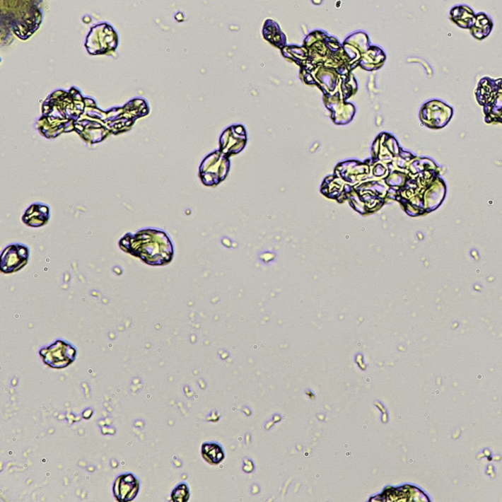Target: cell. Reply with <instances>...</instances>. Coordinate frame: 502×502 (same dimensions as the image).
<instances>
[{
	"label": "cell",
	"instance_id": "9",
	"mask_svg": "<svg viewBox=\"0 0 502 502\" xmlns=\"http://www.w3.org/2000/svg\"><path fill=\"white\" fill-rule=\"evenodd\" d=\"M171 499L174 501L186 502L189 499V489L187 484H179L172 491Z\"/></svg>",
	"mask_w": 502,
	"mask_h": 502
},
{
	"label": "cell",
	"instance_id": "1",
	"mask_svg": "<svg viewBox=\"0 0 502 502\" xmlns=\"http://www.w3.org/2000/svg\"><path fill=\"white\" fill-rule=\"evenodd\" d=\"M476 98L484 107L486 121L502 123V78H481L476 90Z\"/></svg>",
	"mask_w": 502,
	"mask_h": 502
},
{
	"label": "cell",
	"instance_id": "5",
	"mask_svg": "<svg viewBox=\"0 0 502 502\" xmlns=\"http://www.w3.org/2000/svg\"><path fill=\"white\" fill-rule=\"evenodd\" d=\"M383 496H390L385 501H405L404 496H407L410 501H430L426 498L425 494L420 489L413 486H403L400 488L387 489L383 493Z\"/></svg>",
	"mask_w": 502,
	"mask_h": 502
},
{
	"label": "cell",
	"instance_id": "3",
	"mask_svg": "<svg viewBox=\"0 0 502 502\" xmlns=\"http://www.w3.org/2000/svg\"><path fill=\"white\" fill-rule=\"evenodd\" d=\"M139 491V481L131 473L122 474L116 478L113 485V494L116 501L129 502L136 498Z\"/></svg>",
	"mask_w": 502,
	"mask_h": 502
},
{
	"label": "cell",
	"instance_id": "4",
	"mask_svg": "<svg viewBox=\"0 0 502 502\" xmlns=\"http://www.w3.org/2000/svg\"><path fill=\"white\" fill-rule=\"evenodd\" d=\"M451 116L453 108L440 100L428 101L422 109V117H425L426 121L433 120V123L438 124V128L448 123Z\"/></svg>",
	"mask_w": 502,
	"mask_h": 502
},
{
	"label": "cell",
	"instance_id": "7",
	"mask_svg": "<svg viewBox=\"0 0 502 502\" xmlns=\"http://www.w3.org/2000/svg\"><path fill=\"white\" fill-rule=\"evenodd\" d=\"M493 29L494 22L488 14L480 12V13L476 14L472 26L469 30L476 40H483L491 35Z\"/></svg>",
	"mask_w": 502,
	"mask_h": 502
},
{
	"label": "cell",
	"instance_id": "8",
	"mask_svg": "<svg viewBox=\"0 0 502 502\" xmlns=\"http://www.w3.org/2000/svg\"><path fill=\"white\" fill-rule=\"evenodd\" d=\"M202 455L204 460L211 465H218L225 459L222 445L217 443H204L202 446Z\"/></svg>",
	"mask_w": 502,
	"mask_h": 502
},
{
	"label": "cell",
	"instance_id": "6",
	"mask_svg": "<svg viewBox=\"0 0 502 502\" xmlns=\"http://www.w3.org/2000/svg\"><path fill=\"white\" fill-rule=\"evenodd\" d=\"M476 13L471 7L465 4H459L453 7L450 12V19L456 26L462 29H470L472 26Z\"/></svg>",
	"mask_w": 502,
	"mask_h": 502
},
{
	"label": "cell",
	"instance_id": "2",
	"mask_svg": "<svg viewBox=\"0 0 502 502\" xmlns=\"http://www.w3.org/2000/svg\"><path fill=\"white\" fill-rule=\"evenodd\" d=\"M42 361L53 369H64L75 361L77 349L69 342L57 341L40 351Z\"/></svg>",
	"mask_w": 502,
	"mask_h": 502
}]
</instances>
